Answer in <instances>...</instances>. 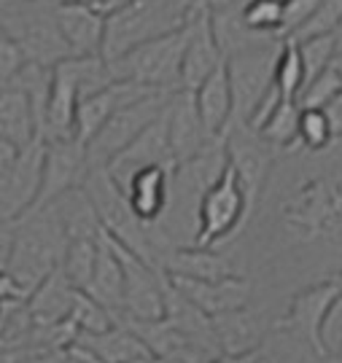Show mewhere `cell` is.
<instances>
[{"label": "cell", "mask_w": 342, "mask_h": 363, "mask_svg": "<svg viewBox=\"0 0 342 363\" xmlns=\"http://www.w3.org/2000/svg\"><path fill=\"white\" fill-rule=\"evenodd\" d=\"M67 247V234L52 205L30 210L13 220V250L9 261V277L27 294L43 283L54 269H60Z\"/></svg>", "instance_id": "1"}, {"label": "cell", "mask_w": 342, "mask_h": 363, "mask_svg": "<svg viewBox=\"0 0 342 363\" xmlns=\"http://www.w3.org/2000/svg\"><path fill=\"white\" fill-rule=\"evenodd\" d=\"M84 191L92 202L106 237H111L116 245L127 247L140 261L162 269V261H165V253L170 250V245H165V240L157 237L154 226H145L143 220L135 218V213L127 205V196L114 183L106 167H89Z\"/></svg>", "instance_id": "2"}, {"label": "cell", "mask_w": 342, "mask_h": 363, "mask_svg": "<svg viewBox=\"0 0 342 363\" xmlns=\"http://www.w3.org/2000/svg\"><path fill=\"white\" fill-rule=\"evenodd\" d=\"M199 6L194 0H130L106 16L103 57L116 60L145 40L184 30Z\"/></svg>", "instance_id": "3"}, {"label": "cell", "mask_w": 342, "mask_h": 363, "mask_svg": "<svg viewBox=\"0 0 342 363\" xmlns=\"http://www.w3.org/2000/svg\"><path fill=\"white\" fill-rule=\"evenodd\" d=\"M0 27L19 43L25 60L33 65L54 67L70 57L57 27L52 0H3Z\"/></svg>", "instance_id": "4"}, {"label": "cell", "mask_w": 342, "mask_h": 363, "mask_svg": "<svg viewBox=\"0 0 342 363\" xmlns=\"http://www.w3.org/2000/svg\"><path fill=\"white\" fill-rule=\"evenodd\" d=\"M194 213H197V229H194L192 245L199 247L224 245L248 223L253 208H250L240 175L229 162L224 164L221 175L199 194Z\"/></svg>", "instance_id": "5"}, {"label": "cell", "mask_w": 342, "mask_h": 363, "mask_svg": "<svg viewBox=\"0 0 342 363\" xmlns=\"http://www.w3.org/2000/svg\"><path fill=\"white\" fill-rule=\"evenodd\" d=\"M186 27L170 35L145 40L116 60H111L114 81H130L154 91H181V62H184Z\"/></svg>", "instance_id": "6"}, {"label": "cell", "mask_w": 342, "mask_h": 363, "mask_svg": "<svg viewBox=\"0 0 342 363\" xmlns=\"http://www.w3.org/2000/svg\"><path fill=\"white\" fill-rule=\"evenodd\" d=\"M283 226L291 237L316 242L342 232V189L331 178H313L283 202Z\"/></svg>", "instance_id": "7"}, {"label": "cell", "mask_w": 342, "mask_h": 363, "mask_svg": "<svg viewBox=\"0 0 342 363\" xmlns=\"http://www.w3.org/2000/svg\"><path fill=\"white\" fill-rule=\"evenodd\" d=\"M280 46H283V38H267L224 60L229 89H232V105H235L232 121H243L246 124L250 111L256 108V103L272 89Z\"/></svg>", "instance_id": "8"}, {"label": "cell", "mask_w": 342, "mask_h": 363, "mask_svg": "<svg viewBox=\"0 0 342 363\" xmlns=\"http://www.w3.org/2000/svg\"><path fill=\"white\" fill-rule=\"evenodd\" d=\"M175 94V91H172ZM170 91H151L135 103L118 108L114 116L100 127V132L87 143V156L92 167H106L116 154H121L140 132L162 116L172 97Z\"/></svg>", "instance_id": "9"}, {"label": "cell", "mask_w": 342, "mask_h": 363, "mask_svg": "<svg viewBox=\"0 0 342 363\" xmlns=\"http://www.w3.org/2000/svg\"><path fill=\"white\" fill-rule=\"evenodd\" d=\"M114 247H116L118 261H121V272H124V320H130V323H154V320H162L165 318L167 274L157 269V267L140 261L127 247L116 245V242H114Z\"/></svg>", "instance_id": "10"}, {"label": "cell", "mask_w": 342, "mask_h": 363, "mask_svg": "<svg viewBox=\"0 0 342 363\" xmlns=\"http://www.w3.org/2000/svg\"><path fill=\"white\" fill-rule=\"evenodd\" d=\"M221 145H224L226 162L235 167V172L243 181L250 208L256 210V205L264 196L267 181H270V172H272L275 151L243 121H232L226 127L224 135H221Z\"/></svg>", "instance_id": "11"}, {"label": "cell", "mask_w": 342, "mask_h": 363, "mask_svg": "<svg viewBox=\"0 0 342 363\" xmlns=\"http://www.w3.org/2000/svg\"><path fill=\"white\" fill-rule=\"evenodd\" d=\"M87 145L76 138L67 140H46L43 145V169H40V191L35 208H46L67 191H76L87 181L89 172ZM33 208V210H35Z\"/></svg>", "instance_id": "12"}, {"label": "cell", "mask_w": 342, "mask_h": 363, "mask_svg": "<svg viewBox=\"0 0 342 363\" xmlns=\"http://www.w3.org/2000/svg\"><path fill=\"white\" fill-rule=\"evenodd\" d=\"M43 138L25 145L9 172L0 175V220H19L35 208L43 169Z\"/></svg>", "instance_id": "13"}, {"label": "cell", "mask_w": 342, "mask_h": 363, "mask_svg": "<svg viewBox=\"0 0 342 363\" xmlns=\"http://www.w3.org/2000/svg\"><path fill=\"white\" fill-rule=\"evenodd\" d=\"M337 301H340V294H337V288L331 286L329 280L304 288L299 294H294L289 312L277 323V328H286L294 337L302 339L307 345V350L316 355V361H326L324 345H321V328H324V320H326V315H329Z\"/></svg>", "instance_id": "14"}, {"label": "cell", "mask_w": 342, "mask_h": 363, "mask_svg": "<svg viewBox=\"0 0 342 363\" xmlns=\"http://www.w3.org/2000/svg\"><path fill=\"white\" fill-rule=\"evenodd\" d=\"M165 121H167V143H170V159L172 167L192 162L194 156L208 151L219 138L208 135L202 127L192 91H175L170 103L165 108Z\"/></svg>", "instance_id": "15"}, {"label": "cell", "mask_w": 342, "mask_h": 363, "mask_svg": "<svg viewBox=\"0 0 342 363\" xmlns=\"http://www.w3.org/2000/svg\"><path fill=\"white\" fill-rule=\"evenodd\" d=\"M170 286L186 298L192 301L197 310H202L208 318L224 315L232 310H243L248 307L253 286L248 277L235 274V277H224V280H189V277H175L167 274Z\"/></svg>", "instance_id": "16"}, {"label": "cell", "mask_w": 342, "mask_h": 363, "mask_svg": "<svg viewBox=\"0 0 342 363\" xmlns=\"http://www.w3.org/2000/svg\"><path fill=\"white\" fill-rule=\"evenodd\" d=\"M224 65V57L216 46L208 9H197L186 22V46L181 62V91H194L205 78Z\"/></svg>", "instance_id": "17"}, {"label": "cell", "mask_w": 342, "mask_h": 363, "mask_svg": "<svg viewBox=\"0 0 342 363\" xmlns=\"http://www.w3.org/2000/svg\"><path fill=\"white\" fill-rule=\"evenodd\" d=\"M154 164H162V167H172L170 159V143H167V121H165V111L157 121H151L135 140H132L121 154H116L111 162L106 164L108 175L114 178L118 189L130 181L138 169L143 167H154Z\"/></svg>", "instance_id": "18"}, {"label": "cell", "mask_w": 342, "mask_h": 363, "mask_svg": "<svg viewBox=\"0 0 342 363\" xmlns=\"http://www.w3.org/2000/svg\"><path fill=\"white\" fill-rule=\"evenodd\" d=\"M154 89H145L140 84H130V81H111L106 89L94 91L89 97H84L76 108V127H73V138L79 143H89L94 135L100 132V127L108 118L116 113L118 108L140 100L145 94H151Z\"/></svg>", "instance_id": "19"}, {"label": "cell", "mask_w": 342, "mask_h": 363, "mask_svg": "<svg viewBox=\"0 0 342 363\" xmlns=\"http://www.w3.org/2000/svg\"><path fill=\"white\" fill-rule=\"evenodd\" d=\"M57 27L62 33L70 57H94L103 54V38H106V16L89 9L81 0H67L54 6Z\"/></svg>", "instance_id": "20"}, {"label": "cell", "mask_w": 342, "mask_h": 363, "mask_svg": "<svg viewBox=\"0 0 342 363\" xmlns=\"http://www.w3.org/2000/svg\"><path fill=\"white\" fill-rule=\"evenodd\" d=\"M170 178L172 167H143L121 186L127 196V205L135 213V218L143 220L145 226H157L170 210Z\"/></svg>", "instance_id": "21"}, {"label": "cell", "mask_w": 342, "mask_h": 363, "mask_svg": "<svg viewBox=\"0 0 342 363\" xmlns=\"http://www.w3.org/2000/svg\"><path fill=\"white\" fill-rule=\"evenodd\" d=\"M84 294L92 296L114 318V323L124 320V272H121L116 247L106 237V232L97 240V261H94L92 280Z\"/></svg>", "instance_id": "22"}, {"label": "cell", "mask_w": 342, "mask_h": 363, "mask_svg": "<svg viewBox=\"0 0 342 363\" xmlns=\"http://www.w3.org/2000/svg\"><path fill=\"white\" fill-rule=\"evenodd\" d=\"M165 274L189 277V280H224L235 277V261L224 256L219 247H199V245H178L170 247L162 261Z\"/></svg>", "instance_id": "23"}, {"label": "cell", "mask_w": 342, "mask_h": 363, "mask_svg": "<svg viewBox=\"0 0 342 363\" xmlns=\"http://www.w3.org/2000/svg\"><path fill=\"white\" fill-rule=\"evenodd\" d=\"M79 347L92 355L97 363H154L143 342L124 323H116L100 334H76Z\"/></svg>", "instance_id": "24"}, {"label": "cell", "mask_w": 342, "mask_h": 363, "mask_svg": "<svg viewBox=\"0 0 342 363\" xmlns=\"http://www.w3.org/2000/svg\"><path fill=\"white\" fill-rule=\"evenodd\" d=\"M76 298V288L65 280V274L54 269L43 283L33 288L25 298V310L33 325H60L67 323V315Z\"/></svg>", "instance_id": "25"}, {"label": "cell", "mask_w": 342, "mask_h": 363, "mask_svg": "<svg viewBox=\"0 0 342 363\" xmlns=\"http://www.w3.org/2000/svg\"><path fill=\"white\" fill-rule=\"evenodd\" d=\"M211 320H213L216 342H219V350H221V358H235V355H243V352L262 347V339H264L262 320L248 307L216 315Z\"/></svg>", "instance_id": "26"}, {"label": "cell", "mask_w": 342, "mask_h": 363, "mask_svg": "<svg viewBox=\"0 0 342 363\" xmlns=\"http://www.w3.org/2000/svg\"><path fill=\"white\" fill-rule=\"evenodd\" d=\"M192 100H194V108H197L202 127L208 130V135L221 138L224 130L229 127V121H232V113H235L232 89H229V78H226L224 65L219 67L216 73H211L197 89L192 91Z\"/></svg>", "instance_id": "27"}, {"label": "cell", "mask_w": 342, "mask_h": 363, "mask_svg": "<svg viewBox=\"0 0 342 363\" xmlns=\"http://www.w3.org/2000/svg\"><path fill=\"white\" fill-rule=\"evenodd\" d=\"M0 138L11 140L19 148H25L35 138H40L38 130H35L33 108L27 103L25 91L16 84H6L0 89Z\"/></svg>", "instance_id": "28"}, {"label": "cell", "mask_w": 342, "mask_h": 363, "mask_svg": "<svg viewBox=\"0 0 342 363\" xmlns=\"http://www.w3.org/2000/svg\"><path fill=\"white\" fill-rule=\"evenodd\" d=\"M208 13H211L213 38H216V46H219L224 60L248 49L253 43H259V40H267L264 35H256L243 25L240 3H213V6H208Z\"/></svg>", "instance_id": "29"}, {"label": "cell", "mask_w": 342, "mask_h": 363, "mask_svg": "<svg viewBox=\"0 0 342 363\" xmlns=\"http://www.w3.org/2000/svg\"><path fill=\"white\" fill-rule=\"evenodd\" d=\"M52 208L57 210V216L65 226L67 240H73V237H100L103 234V226L97 220V213H94L87 191H84V186L60 196L57 202H52Z\"/></svg>", "instance_id": "30"}, {"label": "cell", "mask_w": 342, "mask_h": 363, "mask_svg": "<svg viewBox=\"0 0 342 363\" xmlns=\"http://www.w3.org/2000/svg\"><path fill=\"white\" fill-rule=\"evenodd\" d=\"M57 67L65 70V76L73 81V86H76L81 100L94 94V91L106 89L108 84L114 81L108 60L103 54H94V57H65L62 62H57Z\"/></svg>", "instance_id": "31"}, {"label": "cell", "mask_w": 342, "mask_h": 363, "mask_svg": "<svg viewBox=\"0 0 342 363\" xmlns=\"http://www.w3.org/2000/svg\"><path fill=\"white\" fill-rule=\"evenodd\" d=\"M299 103L297 100H280L272 116L262 124V130L256 132L264 143L272 151H291L299 143Z\"/></svg>", "instance_id": "32"}, {"label": "cell", "mask_w": 342, "mask_h": 363, "mask_svg": "<svg viewBox=\"0 0 342 363\" xmlns=\"http://www.w3.org/2000/svg\"><path fill=\"white\" fill-rule=\"evenodd\" d=\"M97 240L100 237H73V240H67L60 272L65 274V280L76 291H87L89 280H92L94 261H97Z\"/></svg>", "instance_id": "33"}, {"label": "cell", "mask_w": 342, "mask_h": 363, "mask_svg": "<svg viewBox=\"0 0 342 363\" xmlns=\"http://www.w3.org/2000/svg\"><path fill=\"white\" fill-rule=\"evenodd\" d=\"M272 86L280 91L283 100H299V94L304 89L302 57H299V49L291 38H283V46H280V54H277L275 62Z\"/></svg>", "instance_id": "34"}, {"label": "cell", "mask_w": 342, "mask_h": 363, "mask_svg": "<svg viewBox=\"0 0 342 363\" xmlns=\"http://www.w3.org/2000/svg\"><path fill=\"white\" fill-rule=\"evenodd\" d=\"M243 25L250 33L264 38H283L280 22H283V0H243L240 3Z\"/></svg>", "instance_id": "35"}, {"label": "cell", "mask_w": 342, "mask_h": 363, "mask_svg": "<svg viewBox=\"0 0 342 363\" xmlns=\"http://www.w3.org/2000/svg\"><path fill=\"white\" fill-rule=\"evenodd\" d=\"M67 323L76 328V334H100V331H106L111 325H116L114 318L92 296H87L84 291H76L73 307H70V315H67Z\"/></svg>", "instance_id": "36"}, {"label": "cell", "mask_w": 342, "mask_h": 363, "mask_svg": "<svg viewBox=\"0 0 342 363\" xmlns=\"http://www.w3.org/2000/svg\"><path fill=\"white\" fill-rule=\"evenodd\" d=\"M334 140L329 127V118L324 111H316V108H302L299 111V145H304L307 151H326Z\"/></svg>", "instance_id": "37"}, {"label": "cell", "mask_w": 342, "mask_h": 363, "mask_svg": "<svg viewBox=\"0 0 342 363\" xmlns=\"http://www.w3.org/2000/svg\"><path fill=\"white\" fill-rule=\"evenodd\" d=\"M337 94H342V76L334 70V67H326L324 73H318L313 81L304 84V89L297 103H299V108H316V111H324Z\"/></svg>", "instance_id": "38"}, {"label": "cell", "mask_w": 342, "mask_h": 363, "mask_svg": "<svg viewBox=\"0 0 342 363\" xmlns=\"http://www.w3.org/2000/svg\"><path fill=\"white\" fill-rule=\"evenodd\" d=\"M294 43L302 57L304 84L313 81L318 73H324L326 67H331V60H334V38L331 35H316V38L294 40Z\"/></svg>", "instance_id": "39"}, {"label": "cell", "mask_w": 342, "mask_h": 363, "mask_svg": "<svg viewBox=\"0 0 342 363\" xmlns=\"http://www.w3.org/2000/svg\"><path fill=\"white\" fill-rule=\"evenodd\" d=\"M342 22V0H321L316 13L310 16V22L294 35L291 40L316 38V35H331L334 27Z\"/></svg>", "instance_id": "40"}, {"label": "cell", "mask_w": 342, "mask_h": 363, "mask_svg": "<svg viewBox=\"0 0 342 363\" xmlns=\"http://www.w3.org/2000/svg\"><path fill=\"white\" fill-rule=\"evenodd\" d=\"M321 0H283V22H280V35L294 38L302 30L310 16L316 13Z\"/></svg>", "instance_id": "41"}, {"label": "cell", "mask_w": 342, "mask_h": 363, "mask_svg": "<svg viewBox=\"0 0 342 363\" xmlns=\"http://www.w3.org/2000/svg\"><path fill=\"white\" fill-rule=\"evenodd\" d=\"M25 65L27 60L19 49V43L0 27V84H11Z\"/></svg>", "instance_id": "42"}, {"label": "cell", "mask_w": 342, "mask_h": 363, "mask_svg": "<svg viewBox=\"0 0 342 363\" xmlns=\"http://www.w3.org/2000/svg\"><path fill=\"white\" fill-rule=\"evenodd\" d=\"M13 250V223L11 220H0V272L9 269Z\"/></svg>", "instance_id": "43"}, {"label": "cell", "mask_w": 342, "mask_h": 363, "mask_svg": "<svg viewBox=\"0 0 342 363\" xmlns=\"http://www.w3.org/2000/svg\"><path fill=\"white\" fill-rule=\"evenodd\" d=\"M324 113L329 118L331 135H334V138H342V94H337V97L324 108Z\"/></svg>", "instance_id": "44"}, {"label": "cell", "mask_w": 342, "mask_h": 363, "mask_svg": "<svg viewBox=\"0 0 342 363\" xmlns=\"http://www.w3.org/2000/svg\"><path fill=\"white\" fill-rule=\"evenodd\" d=\"M19 151H22L19 145H13L11 140H3V138H0V175L11 169V164L16 162V156H19Z\"/></svg>", "instance_id": "45"}, {"label": "cell", "mask_w": 342, "mask_h": 363, "mask_svg": "<svg viewBox=\"0 0 342 363\" xmlns=\"http://www.w3.org/2000/svg\"><path fill=\"white\" fill-rule=\"evenodd\" d=\"M0 298H16V301H25V294H22L19 286L9 277V272H0Z\"/></svg>", "instance_id": "46"}, {"label": "cell", "mask_w": 342, "mask_h": 363, "mask_svg": "<svg viewBox=\"0 0 342 363\" xmlns=\"http://www.w3.org/2000/svg\"><path fill=\"white\" fill-rule=\"evenodd\" d=\"M81 3H87V6H89V9H94L97 13L108 16V13H114L116 9H121L124 3H130V0H81Z\"/></svg>", "instance_id": "47"}, {"label": "cell", "mask_w": 342, "mask_h": 363, "mask_svg": "<svg viewBox=\"0 0 342 363\" xmlns=\"http://www.w3.org/2000/svg\"><path fill=\"white\" fill-rule=\"evenodd\" d=\"M19 304H22V301H16V298H0V337H3V331H6V325H9L13 310H16Z\"/></svg>", "instance_id": "48"}, {"label": "cell", "mask_w": 342, "mask_h": 363, "mask_svg": "<svg viewBox=\"0 0 342 363\" xmlns=\"http://www.w3.org/2000/svg\"><path fill=\"white\" fill-rule=\"evenodd\" d=\"M331 38H334V54H342V22L337 27H334Z\"/></svg>", "instance_id": "49"}, {"label": "cell", "mask_w": 342, "mask_h": 363, "mask_svg": "<svg viewBox=\"0 0 342 363\" xmlns=\"http://www.w3.org/2000/svg\"><path fill=\"white\" fill-rule=\"evenodd\" d=\"M329 283H331V286H334V288H337V294H340V298H342V269H340V272H334V274H331V277H329Z\"/></svg>", "instance_id": "50"}, {"label": "cell", "mask_w": 342, "mask_h": 363, "mask_svg": "<svg viewBox=\"0 0 342 363\" xmlns=\"http://www.w3.org/2000/svg\"><path fill=\"white\" fill-rule=\"evenodd\" d=\"M331 67H334V70H337V73L342 76V54H334V60H331Z\"/></svg>", "instance_id": "51"}, {"label": "cell", "mask_w": 342, "mask_h": 363, "mask_svg": "<svg viewBox=\"0 0 342 363\" xmlns=\"http://www.w3.org/2000/svg\"><path fill=\"white\" fill-rule=\"evenodd\" d=\"M213 3H216V0H194V6H199V9H208Z\"/></svg>", "instance_id": "52"}, {"label": "cell", "mask_w": 342, "mask_h": 363, "mask_svg": "<svg viewBox=\"0 0 342 363\" xmlns=\"http://www.w3.org/2000/svg\"><path fill=\"white\" fill-rule=\"evenodd\" d=\"M216 3H243V0H216Z\"/></svg>", "instance_id": "53"}, {"label": "cell", "mask_w": 342, "mask_h": 363, "mask_svg": "<svg viewBox=\"0 0 342 363\" xmlns=\"http://www.w3.org/2000/svg\"><path fill=\"white\" fill-rule=\"evenodd\" d=\"M52 3H54V6H57V3H67V0H52Z\"/></svg>", "instance_id": "54"}, {"label": "cell", "mask_w": 342, "mask_h": 363, "mask_svg": "<svg viewBox=\"0 0 342 363\" xmlns=\"http://www.w3.org/2000/svg\"><path fill=\"white\" fill-rule=\"evenodd\" d=\"M337 361H340V363H342V352H340V358H337Z\"/></svg>", "instance_id": "55"}, {"label": "cell", "mask_w": 342, "mask_h": 363, "mask_svg": "<svg viewBox=\"0 0 342 363\" xmlns=\"http://www.w3.org/2000/svg\"><path fill=\"white\" fill-rule=\"evenodd\" d=\"M3 86H6V84H0V89H3Z\"/></svg>", "instance_id": "56"}, {"label": "cell", "mask_w": 342, "mask_h": 363, "mask_svg": "<svg viewBox=\"0 0 342 363\" xmlns=\"http://www.w3.org/2000/svg\"><path fill=\"white\" fill-rule=\"evenodd\" d=\"M340 189H342V181H340Z\"/></svg>", "instance_id": "57"}, {"label": "cell", "mask_w": 342, "mask_h": 363, "mask_svg": "<svg viewBox=\"0 0 342 363\" xmlns=\"http://www.w3.org/2000/svg\"><path fill=\"white\" fill-rule=\"evenodd\" d=\"M0 3H3V0H0Z\"/></svg>", "instance_id": "58"}]
</instances>
